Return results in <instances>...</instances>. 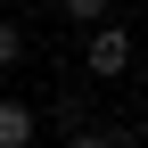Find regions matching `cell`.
I'll return each mask as SVG.
<instances>
[{"mask_svg": "<svg viewBox=\"0 0 148 148\" xmlns=\"http://www.w3.org/2000/svg\"><path fill=\"white\" fill-rule=\"evenodd\" d=\"M0 148H33V107L25 99H0Z\"/></svg>", "mask_w": 148, "mask_h": 148, "instance_id": "7a4b0ae2", "label": "cell"}, {"mask_svg": "<svg viewBox=\"0 0 148 148\" xmlns=\"http://www.w3.org/2000/svg\"><path fill=\"white\" fill-rule=\"evenodd\" d=\"M66 25H107V0H58Z\"/></svg>", "mask_w": 148, "mask_h": 148, "instance_id": "277c9868", "label": "cell"}, {"mask_svg": "<svg viewBox=\"0 0 148 148\" xmlns=\"http://www.w3.org/2000/svg\"><path fill=\"white\" fill-rule=\"evenodd\" d=\"M82 66L99 74V82H107V74H123V66H132V33H123V25H90V49H82Z\"/></svg>", "mask_w": 148, "mask_h": 148, "instance_id": "6da1fadb", "label": "cell"}, {"mask_svg": "<svg viewBox=\"0 0 148 148\" xmlns=\"http://www.w3.org/2000/svg\"><path fill=\"white\" fill-rule=\"evenodd\" d=\"M66 148H132L123 123H90V132H66Z\"/></svg>", "mask_w": 148, "mask_h": 148, "instance_id": "3957f363", "label": "cell"}, {"mask_svg": "<svg viewBox=\"0 0 148 148\" xmlns=\"http://www.w3.org/2000/svg\"><path fill=\"white\" fill-rule=\"evenodd\" d=\"M16 58H25V33H16L8 16H0V66H16Z\"/></svg>", "mask_w": 148, "mask_h": 148, "instance_id": "5b68a950", "label": "cell"}]
</instances>
